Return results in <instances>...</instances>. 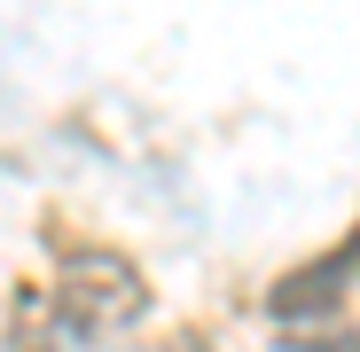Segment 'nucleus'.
<instances>
[{"label":"nucleus","mask_w":360,"mask_h":352,"mask_svg":"<svg viewBox=\"0 0 360 352\" xmlns=\"http://www.w3.org/2000/svg\"><path fill=\"white\" fill-rule=\"evenodd\" d=\"M55 313H63V329L79 344H102L117 329H134L149 313V282L134 259H117V251H79L63 266V282H55Z\"/></svg>","instance_id":"nucleus-1"},{"label":"nucleus","mask_w":360,"mask_h":352,"mask_svg":"<svg viewBox=\"0 0 360 352\" xmlns=\"http://www.w3.org/2000/svg\"><path fill=\"white\" fill-rule=\"evenodd\" d=\"M352 274H360V227L345 235L329 259L282 274V282L266 289V313H274V321H321V313H337V298H345V282H352Z\"/></svg>","instance_id":"nucleus-2"},{"label":"nucleus","mask_w":360,"mask_h":352,"mask_svg":"<svg viewBox=\"0 0 360 352\" xmlns=\"http://www.w3.org/2000/svg\"><path fill=\"white\" fill-rule=\"evenodd\" d=\"M282 352H360V337L345 329V337H290Z\"/></svg>","instance_id":"nucleus-3"},{"label":"nucleus","mask_w":360,"mask_h":352,"mask_svg":"<svg viewBox=\"0 0 360 352\" xmlns=\"http://www.w3.org/2000/svg\"><path fill=\"white\" fill-rule=\"evenodd\" d=\"M165 352H204V337H172V344H165Z\"/></svg>","instance_id":"nucleus-4"}]
</instances>
